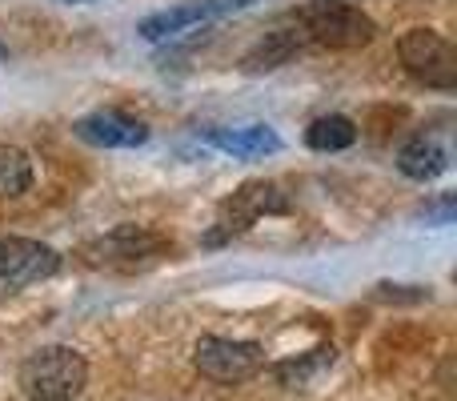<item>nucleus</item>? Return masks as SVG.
I'll use <instances>...</instances> for the list:
<instances>
[{
	"instance_id": "nucleus-1",
	"label": "nucleus",
	"mask_w": 457,
	"mask_h": 401,
	"mask_svg": "<svg viewBox=\"0 0 457 401\" xmlns=\"http://www.w3.org/2000/svg\"><path fill=\"white\" fill-rule=\"evenodd\" d=\"M289 21L305 37L309 48H361L378 37L373 16L361 8L345 4V0H309V4L293 8Z\"/></svg>"
},
{
	"instance_id": "nucleus-2",
	"label": "nucleus",
	"mask_w": 457,
	"mask_h": 401,
	"mask_svg": "<svg viewBox=\"0 0 457 401\" xmlns=\"http://www.w3.org/2000/svg\"><path fill=\"white\" fill-rule=\"evenodd\" d=\"M88 381V365L77 349L69 346H45L24 357L21 386L29 401H77Z\"/></svg>"
},
{
	"instance_id": "nucleus-3",
	"label": "nucleus",
	"mask_w": 457,
	"mask_h": 401,
	"mask_svg": "<svg viewBox=\"0 0 457 401\" xmlns=\"http://www.w3.org/2000/svg\"><path fill=\"white\" fill-rule=\"evenodd\" d=\"M397 56H402L405 72L413 80H421L426 88H442L450 93L457 85V53L450 37H442L437 29H410L397 40Z\"/></svg>"
},
{
	"instance_id": "nucleus-4",
	"label": "nucleus",
	"mask_w": 457,
	"mask_h": 401,
	"mask_svg": "<svg viewBox=\"0 0 457 401\" xmlns=\"http://www.w3.org/2000/svg\"><path fill=\"white\" fill-rule=\"evenodd\" d=\"M285 209H289V197H285V189L277 181H245L241 189L221 205L217 225L209 229L205 245H225L228 237H241L257 217H265V213H285Z\"/></svg>"
},
{
	"instance_id": "nucleus-5",
	"label": "nucleus",
	"mask_w": 457,
	"mask_h": 401,
	"mask_svg": "<svg viewBox=\"0 0 457 401\" xmlns=\"http://www.w3.org/2000/svg\"><path fill=\"white\" fill-rule=\"evenodd\" d=\"M193 365L217 386H237L249 381L253 373L265 365V349L257 341H237V338H201L193 349Z\"/></svg>"
},
{
	"instance_id": "nucleus-6",
	"label": "nucleus",
	"mask_w": 457,
	"mask_h": 401,
	"mask_svg": "<svg viewBox=\"0 0 457 401\" xmlns=\"http://www.w3.org/2000/svg\"><path fill=\"white\" fill-rule=\"evenodd\" d=\"M61 269V253L32 237H0V293L37 285Z\"/></svg>"
},
{
	"instance_id": "nucleus-7",
	"label": "nucleus",
	"mask_w": 457,
	"mask_h": 401,
	"mask_svg": "<svg viewBox=\"0 0 457 401\" xmlns=\"http://www.w3.org/2000/svg\"><path fill=\"white\" fill-rule=\"evenodd\" d=\"M165 249V237L153 233L145 225H117L112 233L96 237L85 245V261L88 265H109V269H133L153 261Z\"/></svg>"
},
{
	"instance_id": "nucleus-8",
	"label": "nucleus",
	"mask_w": 457,
	"mask_h": 401,
	"mask_svg": "<svg viewBox=\"0 0 457 401\" xmlns=\"http://www.w3.org/2000/svg\"><path fill=\"white\" fill-rule=\"evenodd\" d=\"M72 133L80 141L96 145V149H137V145L149 141V125L120 109H96L88 117L72 121Z\"/></svg>"
},
{
	"instance_id": "nucleus-9",
	"label": "nucleus",
	"mask_w": 457,
	"mask_h": 401,
	"mask_svg": "<svg viewBox=\"0 0 457 401\" xmlns=\"http://www.w3.org/2000/svg\"><path fill=\"white\" fill-rule=\"evenodd\" d=\"M305 48H309L305 37H301L297 24L285 16L277 29H269L265 37L241 56V69L245 72H273V69H281V64H289L297 53H305Z\"/></svg>"
},
{
	"instance_id": "nucleus-10",
	"label": "nucleus",
	"mask_w": 457,
	"mask_h": 401,
	"mask_svg": "<svg viewBox=\"0 0 457 401\" xmlns=\"http://www.w3.org/2000/svg\"><path fill=\"white\" fill-rule=\"evenodd\" d=\"M209 145H217L221 153L233 157H265V153L281 149V137L269 125H241V129H209L205 133Z\"/></svg>"
},
{
	"instance_id": "nucleus-11",
	"label": "nucleus",
	"mask_w": 457,
	"mask_h": 401,
	"mask_svg": "<svg viewBox=\"0 0 457 401\" xmlns=\"http://www.w3.org/2000/svg\"><path fill=\"white\" fill-rule=\"evenodd\" d=\"M397 169H402L405 177H413V181H434V177H442L445 169H450V153H445L434 137H413V141H405L402 153H397Z\"/></svg>"
},
{
	"instance_id": "nucleus-12",
	"label": "nucleus",
	"mask_w": 457,
	"mask_h": 401,
	"mask_svg": "<svg viewBox=\"0 0 457 401\" xmlns=\"http://www.w3.org/2000/svg\"><path fill=\"white\" fill-rule=\"evenodd\" d=\"M201 21H209L205 4H201V0H189V4L149 13L141 24H137V37H145V40H169V37H177V32H185V29H197Z\"/></svg>"
},
{
	"instance_id": "nucleus-13",
	"label": "nucleus",
	"mask_w": 457,
	"mask_h": 401,
	"mask_svg": "<svg viewBox=\"0 0 457 401\" xmlns=\"http://www.w3.org/2000/svg\"><path fill=\"white\" fill-rule=\"evenodd\" d=\"M357 141V125L341 113H329V117H317L313 125L305 129V145L313 153H341Z\"/></svg>"
},
{
	"instance_id": "nucleus-14",
	"label": "nucleus",
	"mask_w": 457,
	"mask_h": 401,
	"mask_svg": "<svg viewBox=\"0 0 457 401\" xmlns=\"http://www.w3.org/2000/svg\"><path fill=\"white\" fill-rule=\"evenodd\" d=\"M32 185V157L16 145H0V201L21 197Z\"/></svg>"
},
{
	"instance_id": "nucleus-15",
	"label": "nucleus",
	"mask_w": 457,
	"mask_h": 401,
	"mask_svg": "<svg viewBox=\"0 0 457 401\" xmlns=\"http://www.w3.org/2000/svg\"><path fill=\"white\" fill-rule=\"evenodd\" d=\"M329 365H333V346H321V349H313V354L297 357V362H281L273 373L285 389H305L309 381H313L321 370H329Z\"/></svg>"
},
{
	"instance_id": "nucleus-16",
	"label": "nucleus",
	"mask_w": 457,
	"mask_h": 401,
	"mask_svg": "<svg viewBox=\"0 0 457 401\" xmlns=\"http://www.w3.org/2000/svg\"><path fill=\"white\" fill-rule=\"evenodd\" d=\"M453 209H457L453 193H442V197H437L434 205H426V209H421V217L434 221V225H450V221H453Z\"/></svg>"
},
{
	"instance_id": "nucleus-17",
	"label": "nucleus",
	"mask_w": 457,
	"mask_h": 401,
	"mask_svg": "<svg viewBox=\"0 0 457 401\" xmlns=\"http://www.w3.org/2000/svg\"><path fill=\"white\" fill-rule=\"evenodd\" d=\"M201 4H205L209 21H213V16H228V13H245V8L261 4V0H201Z\"/></svg>"
},
{
	"instance_id": "nucleus-18",
	"label": "nucleus",
	"mask_w": 457,
	"mask_h": 401,
	"mask_svg": "<svg viewBox=\"0 0 457 401\" xmlns=\"http://www.w3.org/2000/svg\"><path fill=\"white\" fill-rule=\"evenodd\" d=\"M4 56H8V45H4V40H0V61H4Z\"/></svg>"
},
{
	"instance_id": "nucleus-19",
	"label": "nucleus",
	"mask_w": 457,
	"mask_h": 401,
	"mask_svg": "<svg viewBox=\"0 0 457 401\" xmlns=\"http://www.w3.org/2000/svg\"><path fill=\"white\" fill-rule=\"evenodd\" d=\"M69 4H88V0H69Z\"/></svg>"
}]
</instances>
